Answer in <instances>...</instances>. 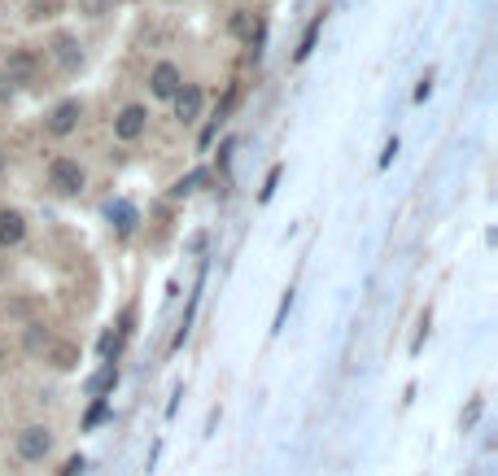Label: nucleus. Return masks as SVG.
I'll use <instances>...</instances> for the list:
<instances>
[{"mask_svg":"<svg viewBox=\"0 0 498 476\" xmlns=\"http://www.w3.org/2000/svg\"><path fill=\"white\" fill-rule=\"evenodd\" d=\"M202 180H206V171H193V175H188V180H180V184H175L171 193H175V197H184V193H193V188H197Z\"/></svg>","mask_w":498,"mask_h":476,"instance_id":"nucleus-14","label":"nucleus"},{"mask_svg":"<svg viewBox=\"0 0 498 476\" xmlns=\"http://www.w3.org/2000/svg\"><path fill=\"white\" fill-rule=\"evenodd\" d=\"M144 127H149V110H144V105H127V110L114 119V136L119 140H141Z\"/></svg>","mask_w":498,"mask_h":476,"instance_id":"nucleus-5","label":"nucleus"},{"mask_svg":"<svg viewBox=\"0 0 498 476\" xmlns=\"http://www.w3.org/2000/svg\"><path fill=\"white\" fill-rule=\"evenodd\" d=\"M276 184H280V166H272V175H267V188H263V202H272Z\"/></svg>","mask_w":498,"mask_h":476,"instance_id":"nucleus-20","label":"nucleus"},{"mask_svg":"<svg viewBox=\"0 0 498 476\" xmlns=\"http://www.w3.org/2000/svg\"><path fill=\"white\" fill-rule=\"evenodd\" d=\"M9 96H13V83H9V74L0 70V101H9Z\"/></svg>","mask_w":498,"mask_h":476,"instance_id":"nucleus-24","label":"nucleus"},{"mask_svg":"<svg viewBox=\"0 0 498 476\" xmlns=\"http://www.w3.org/2000/svg\"><path fill=\"white\" fill-rule=\"evenodd\" d=\"M27 236V223L18 210H0V245H18Z\"/></svg>","mask_w":498,"mask_h":476,"instance_id":"nucleus-8","label":"nucleus"},{"mask_svg":"<svg viewBox=\"0 0 498 476\" xmlns=\"http://www.w3.org/2000/svg\"><path fill=\"white\" fill-rule=\"evenodd\" d=\"M114 385H119V372H114V363H110V367L92 380V398H96V394H105V389H114Z\"/></svg>","mask_w":498,"mask_h":476,"instance_id":"nucleus-12","label":"nucleus"},{"mask_svg":"<svg viewBox=\"0 0 498 476\" xmlns=\"http://www.w3.org/2000/svg\"><path fill=\"white\" fill-rule=\"evenodd\" d=\"M83 18H105L110 13V0H74Z\"/></svg>","mask_w":498,"mask_h":476,"instance_id":"nucleus-13","label":"nucleus"},{"mask_svg":"<svg viewBox=\"0 0 498 476\" xmlns=\"http://www.w3.org/2000/svg\"><path fill=\"white\" fill-rule=\"evenodd\" d=\"M232 105H236V83H232V88H227V96H223V105H218V114H214V119H218V123H223V119H227V110H232Z\"/></svg>","mask_w":498,"mask_h":476,"instance_id":"nucleus-18","label":"nucleus"},{"mask_svg":"<svg viewBox=\"0 0 498 476\" xmlns=\"http://www.w3.org/2000/svg\"><path fill=\"white\" fill-rule=\"evenodd\" d=\"M0 171H4V153H0Z\"/></svg>","mask_w":498,"mask_h":476,"instance_id":"nucleus-25","label":"nucleus"},{"mask_svg":"<svg viewBox=\"0 0 498 476\" xmlns=\"http://www.w3.org/2000/svg\"><path fill=\"white\" fill-rule=\"evenodd\" d=\"M319 31H324V13L306 27V35H302V44H297V62H306L310 53H315V40H319Z\"/></svg>","mask_w":498,"mask_h":476,"instance_id":"nucleus-10","label":"nucleus"},{"mask_svg":"<svg viewBox=\"0 0 498 476\" xmlns=\"http://www.w3.org/2000/svg\"><path fill=\"white\" fill-rule=\"evenodd\" d=\"M288 306H293V293H285V297H280V311H276V324H272V333H280V328H285Z\"/></svg>","mask_w":498,"mask_h":476,"instance_id":"nucleus-15","label":"nucleus"},{"mask_svg":"<svg viewBox=\"0 0 498 476\" xmlns=\"http://www.w3.org/2000/svg\"><path fill=\"white\" fill-rule=\"evenodd\" d=\"M101 415H105V398L96 394V403H92V411H88V419H83V424L92 428V424H101Z\"/></svg>","mask_w":498,"mask_h":476,"instance_id":"nucleus-17","label":"nucleus"},{"mask_svg":"<svg viewBox=\"0 0 498 476\" xmlns=\"http://www.w3.org/2000/svg\"><path fill=\"white\" fill-rule=\"evenodd\" d=\"M4 74H9V83L13 88H31L35 79H40V62H35V53L31 49H9V58H4Z\"/></svg>","mask_w":498,"mask_h":476,"instance_id":"nucleus-1","label":"nucleus"},{"mask_svg":"<svg viewBox=\"0 0 498 476\" xmlns=\"http://www.w3.org/2000/svg\"><path fill=\"white\" fill-rule=\"evenodd\" d=\"M74 363V349L71 345H62V349H57V367H71Z\"/></svg>","mask_w":498,"mask_h":476,"instance_id":"nucleus-23","label":"nucleus"},{"mask_svg":"<svg viewBox=\"0 0 498 476\" xmlns=\"http://www.w3.org/2000/svg\"><path fill=\"white\" fill-rule=\"evenodd\" d=\"M49 446H53V437H49V428H44V424H31V428H22V433H18V455H22V459H31V464H35V459H44V455H49Z\"/></svg>","mask_w":498,"mask_h":476,"instance_id":"nucleus-3","label":"nucleus"},{"mask_svg":"<svg viewBox=\"0 0 498 476\" xmlns=\"http://www.w3.org/2000/svg\"><path fill=\"white\" fill-rule=\"evenodd\" d=\"M394 157H398V140H389V144H385V153H380V166H389Z\"/></svg>","mask_w":498,"mask_h":476,"instance_id":"nucleus-21","label":"nucleus"},{"mask_svg":"<svg viewBox=\"0 0 498 476\" xmlns=\"http://www.w3.org/2000/svg\"><path fill=\"white\" fill-rule=\"evenodd\" d=\"M180 83H184V74L175 62H157L153 74H149V88H153V96H162V101H171L175 92H180Z\"/></svg>","mask_w":498,"mask_h":476,"instance_id":"nucleus-4","label":"nucleus"},{"mask_svg":"<svg viewBox=\"0 0 498 476\" xmlns=\"http://www.w3.org/2000/svg\"><path fill=\"white\" fill-rule=\"evenodd\" d=\"M175 101V119H184V123H193L197 114H202V88H193V83H180V92L171 96Z\"/></svg>","mask_w":498,"mask_h":476,"instance_id":"nucleus-6","label":"nucleus"},{"mask_svg":"<svg viewBox=\"0 0 498 476\" xmlns=\"http://www.w3.org/2000/svg\"><path fill=\"white\" fill-rule=\"evenodd\" d=\"M232 31H236V35H249V13H245V9L232 18Z\"/></svg>","mask_w":498,"mask_h":476,"instance_id":"nucleus-19","label":"nucleus"},{"mask_svg":"<svg viewBox=\"0 0 498 476\" xmlns=\"http://www.w3.org/2000/svg\"><path fill=\"white\" fill-rule=\"evenodd\" d=\"M428 92H433V74L420 79V88H416V101H428Z\"/></svg>","mask_w":498,"mask_h":476,"instance_id":"nucleus-22","label":"nucleus"},{"mask_svg":"<svg viewBox=\"0 0 498 476\" xmlns=\"http://www.w3.org/2000/svg\"><path fill=\"white\" fill-rule=\"evenodd\" d=\"M110 219H114L119 232H132V227H136V205L132 202H110Z\"/></svg>","mask_w":498,"mask_h":476,"instance_id":"nucleus-9","label":"nucleus"},{"mask_svg":"<svg viewBox=\"0 0 498 476\" xmlns=\"http://www.w3.org/2000/svg\"><path fill=\"white\" fill-rule=\"evenodd\" d=\"M49 184H53L62 197L83 193V166H79L74 157H53V162H49Z\"/></svg>","mask_w":498,"mask_h":476,"instance_id":"nucleus-2","label":"nucleus"},{"mask_svg":"<svg viewBox=\"0 0 498 476\" xmlns=\"http://www.w3.org/2000/svg\"><path fill=\"white\" fill-rule=\"evenodd\" d=\"M119 345H123V337L105 333V337H101V354H105V358H114V354H119Z\"/></svg>","mask_w":498,"mask_h":476,"instance_id":"nucleus-16","label":"nucleus"},{"mask_svg":"<svg viewBox=\"0 0 498 476\" xmlns=\"http://www.w3.org/2000/svg\"><path fill=\"white\" fill-rule=\"evenodd\" d=\"M57 62H62V70L79 66V44H74L71 35H57Z\"/></svg>","mask_w":498,"mask_h":476,"instance_id":"nucleus-11","label":"nucleus"},{"mask_svg":"<svg viewBox=\"0 0 498 476\" xmlns=\"http://www.w3.org/2000/svg\"><path fill=\"white\" fill-rule=\"evenodd\" d=\"M79 114H83L79 101H62V105L53 110V119H49V132H53V136H71L74 127H79Z\"/></svg>","mask_w":498,"mask_h":476,"instance_id":"nucleus-7","label":"nucleus"}]
</instances>
